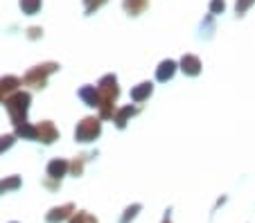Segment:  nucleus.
Returning a JSON list of instances; mask_svg holds the SVG:
<instances>
[{"instance_id":"1","label":"nucleus","mask_w":255,"mask_h":223,"mask_svg":"<svg viewBox=\"0 0 255 223\" xmlns=\"http://www.w3.org/2000/svg\"><path fill=\"white\" fill-rule=\"evenodd\" d=\"M29 99H32L29 97V92H23V90L14 92L11 97L5 99V108H7V113H9V120H11V124L14 126H20V124L27 122Z\"/></svg>"},{"instance_id":"2","label":"nucleus","mask_w":255,"mask_h":223,"mask_svg":"<svg viewBox=\"0 0 255 223\" xmlns=\"http://www.w3.org/2000/svg\"><path fill=\"white\" fill-rule=\"evenodd\" d=\"M57 70H59V63H54V61L41 63V66H34V68H29L27 74L23 77V83H25V86H34V88H43L48 74L57 73Z\"/></svg>"},{"instance_id":"3","label":"nucleus","mask_w":255,"mask_h":223,"mask_svg":"<svg viewBox=\"0 0 255 223\" xmlns=\"http://www.w3.org/2000/svg\"><path fill=\"white\" fill-rule=\"evenodd\" d=\"M102 131V120L100 117H84L75 129V140L77 142H93Z\"/></svg>"},{"instance_id":"4","label":"nucleus","mask_w":255,"mask_h":223,"mask_svg":"<svg viewBox=\"0 0 255 223\" xmlns=\"http://www.w3.org/2000/svg\"><path fill=\"white\" fill-rule=\"evenodd\" d=\"M97 90H100V95H102V102H113L116 104L118 95H120L116 74H104V77L97 81Z\"/></svg>"},{"instance_id":"5","label":"nucleus","mask_w":255,"mask_h":223,"mask_svg":"<svg viewBox=\"0 0 255 223\" xmlns=\"http://www.w3.org/2000/svg\"><path fill=\"white\" fill-rule=\"evenodd\" d=\"M59 138V131L57 126L52 124V122H41V124H36V140L39 142H45V145H52L54 140Z\"/></svg>"},{"instance_id":"6","label":"nucleus","mask_w":255,"mask_h":223,"mask_svg":"<svg viewBox=\"0 0 255 223\" xmlns=\"http://www.w3.org/2000/svg\"><path fill=\"white\" fill-rule=\"evenodd\" d=\"M79 97L86 102V106L91 108H100L102 106V95L95 86H82L79 88Z\"/></svg>"},{"instance_id":"7","label":"nucleus","mask_w":255,"mask_h":223,"mask_svg":"<svg viewBox=\"0 0 255 223\" xmlns=\"http://www.w3.org/2000/svg\"><path fill=\"white\" fill-rule=\"evenodd\" d=\"M20 79L14 77V74H7V77L0 79V97H11L14 92H18V86H20Z\"/></svg>"},{"instance_id":"8","label":"nucleus","mask_w":255,"mask_h":223,"mask_svg":"<svg viewBox=\"0 0 255 223\" xmlns=\"http://www.w3.org/2000/svg\"><path fill=\"white\" fill-rule=\"evenodd\" d=\"M68 169H70V162L63 160V158H54V160L48 162V176L54 180H61Z\"/></svg>"},{"instance_id":"9","label":"nucleus","mask_w":255,"mask_h":223,"mask_svg":"<svg viewBox=\"0 0 255 223\" xmlns=\"http://www.w3.org/2000/svg\"><path fill=\"white\" fill-rule=\"evenodd\" d=\"M72 210H75V205L72 203H66V205H61V208H52L48 212V223H59V221H63V219H68L72 214Z\"/></svg>"},{"instance_id":"10","label":"nucleus","mask_w":255,"mask_h":223,"mask_svg":"<svg viewBox=\"0 0 255 223\" xmlns=\"http://www.w3.org/2000/svg\"><path fill=\"white\" fill-rule=\"evenodd\" d=\"M181 70H183L185 74H199L201 61H199L197 57H192V54H185V57L181 59Z\"/></svg>"},{"instance_id":"11","label":"nucleus","mask_w":255,"mask_h":223,"mask_svg":"<svg viewBox=\"0 0 255 223\" xmlns=\"http://www.w3.org/2000/svg\"><path fill=\"white\" fill-rule=\"evenodd\" d=\"M174 70H176V63L167 59V61H163L158 66V70H156V79H158V81H167V79H172Z\"/></svg>"},{"instance_id":"12","label":"nucleus","mask_w":255,"mask_h":223,"mask_svg":"<svg viewBox=\"0 0 255 223\" xmlns=\"http://www.w3.org/2000/svg\"><path fill=\"white\" fill-rule=\"evenodd\" d=\"M151 95V83L144 81V83H138V86L131 90V99L133 102H142V99H147Z\"/></svg>"},{"instance_id":"13","label":"nucleus","mask_w":255,"mask_h":223,"mask_svg":"<svg viewBox=\"0 0 255 223\" xmlns=\"http://www.w3.org/2000/svg\"><path fill=\"white\" fill-rule=\"evenodd\" d=\"M135 113V108L133 106H125V108H120V111L116 113V117H113V122H116V126L118 129H125L127 126V122H129V117Z\"/></svg>"},{"instance_id":"14","label":"nucleus","mask_w":255,"mask_h":223,"mask_svg":"<svg viewBox=\"0 0 255 223\" xmlns=\"http://www.w3.org/2000/svg\"><path fill=\"white\" fill-rule=\"evenodd\" d=\"M147 5H149V0H125V2H122V7H125L131 16H138Z\"/></svg>"},{"instance_id":"15","label":"nucleus","mask_w":255,"mask_h":223,"mask_svg":"<svg viewBox=\"0 0 255 223\" xmlns=\"http://www.w3.org/2000/svg\"><path fill=\"white\" fill-rule=\"evenodd\" d=\"M14 136L16 138H25V140H36V126H32V124H20V126H16V131H14Z\"/></svg>"},{"instance_id":"16","label":"nucleus","mask_w":255,"mask_h":223,"mask_svg":"<svg viewBox=\"0 0 255 223\" xmlns=\"http://www.w3.org/2000/svg\"><path fill=\"white\" fill-rule=\"evenodd\" d=\"M20 9H23V14H36V11L41 9V5H43V0H18Z\"/></svg>"},{"instance_id":"17","label":"nucleus","mask_w":255,"mask_h":223,"mask_svg":"<svg viewBox=\"0 0 255 223\" xmlns=\"http://www.w3.org/2000/svg\"><path fill=\"white\" fill-rule=\"evenodd\" d=\"M20 187V178L18 176H9V178H2L0 180V196L9 192V189H18Z\"/></svg>"},{"instance_id":"18","label":"nucleus","mask_w":255,"mask_h":223,"mask_svg":"<svg viewBox=\"0 0 255 223\" xmlns=\"http://www.w3.org/2000/svg\"><path fill=\"white\" fill-rule=\"evenodd\" d=\"M88 158H91V155H86V153L77 155V158H75V160H72V165H70L72 174H75V176H79V174H82V169H84V162H86Z\"/></svg>"},{"instance_id":"19","label":"nucleus","mask_w":255,"mask_h":223,"mask_svg":"<svg viewBox=\"0 0 255 223\" xmlns=\"http://www.w3.org/2000/svg\"><path fill=\"white\" fill-rule=\"evenodd\" d=\"M16 142V136L14 133H7V136H0V153H2V151H7L9 149L11 145H14Z\"/></svg>"},{"instance_id":"20","label":"nucleus","mask_w":255,"mask_h":223,"mask_svg":"<svg viewBox=\"0 0 255 223\" xmlns=\"http://www.w3.org/2000/svg\"><path fill=\"white\" fill-rule=\"evenodd\" d=\"M70 223H97V221H95V219H93L88 212H77L75 217L70 219Z\"/></svg>"},{"instance_id":"21","label":"nucleus","mask_w":255,"mask_h":223,"mask_svg":"<svg viewBox=\"0 0 255 223\" xmlns=\"http://www.w3.org/2000/svg\"><path fill=\"white\" fill-rule=\"evenodd\" d=\"M224 7H226V5H224V0H212V2H210V9L215 11V14L224 11Z\"/></svg>"},{"instance_id":"22","label":"nucleus","mask_w":255,"mask_h":223,"mask_svg":"<svg viewBox=\"0 0 255 223\" xmlns=\"http://www.w3.org/2000/svg\"><path fill=\"white\" fill-rule=\"evenodd\" d=\"M138 210H140V205H133V208H129V210H127V214H125V217H122V223H127V221H129V219H133Z\"/></svg>"},{"instance_id":"23","label":"nucleus","mask_w":255,"mask_h":223,"mask_svg":"<svg viewBox=\"0 0 255 223\" xmlns=\"http://www.w3.org/2000/svg\"><path fill=\"white\" fill-rule=\"evenodd\" d=\"M251 2H253V0H237V14H242V11L249 9Z\"/></svg>"},{"instance_id":"24","label":"nucleus","mask_w":255,"mask_h":223,"mask_svg":"<svg viewBox=\"0 0 255 223\" xmlns=\"http://www.w3.org/2000/svg\"><path fill=\"white\" fill-rule=\"evenodd\" d=\"M41 34H43V29H41V27H29L27 29V36H29V39H39Z\"/></svg>"},{"instance_id":"25","label":"nucleus","mask_w":255,"mask_h":223,"mask_svg":"<svg viewBox=\"0 0 255 223\" xmlns=\"http://www.w3.org/2000/svg\"><path fill=\"white\" fill-rule=\"evenodd\" d=\"M88 2H93V0H86V5H88Z\"/></svg>"},{"instance_id":"26","label":"nucleus","mask_w":255,"mask_h":223,"mask_svg":"<svg viewBox=\"0 0 255 223\" xmlns=\"http://www.w3.org/2000/svg\"><path fill=\"white\" fill-rule=\"evenodd\" d=\"M0 99H2V97H0Z\"/></svg>"}]
</instances>
